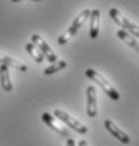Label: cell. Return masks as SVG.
<instances>
[{"label":"cell","mask_w":139,"mask_h":146,"mask_svg":"<svg viewBox=\"0 0 139 146\" xmlns=\"http://www.w3.org/2000/svg\"><path fill=\"white\" fill-rule=\"evenodd\" d=\"M0 65H4L7 68H13L16 70H20V72H25L27 70V65L21 60H17L9 55H4L0 52Z\"/></svg>","instance_id":"9c48e42d"},{"label":"cell","mask_w":139,"mask_h":146,"mask_svg":"<svg viewBox=\"0 0 139 146\" xmlns=\"http://www.w3.org/2000/svg\"><path fill=\"white\" fill-rule=\"evenodd\" d=\"M66 66H68V62H66V60H56V62L51 63L48 68H45L44 73H45L47 76H49V74H53V73H56V72H59V70H62V69H65Z\"/></svg>","instance_id":"5bb4252c"},{"label":"cell","mask_w":139,"mask_h":146,"mask_svg":"<svg viewBox=\"0 0 139 146\" xmlns=\"http://www.w3.org/2000/svg\"><path fill=\"white\" fill-rule=\"evenodd\" d=\"M66 146H74V141H73L72 138H68V141H66Z\"/></svg>","instance_id":"9a60e30c"},{"label":"cell","mask_w":139,"mask_h":146,"mask_svg":"<svg viewBox=\"0 0 139 146\" xmlns=\"http://www.w3.org/2000/svg\"><path fill=\"white\" fill-rule=\"evenodd\" d=\"M25 51L28 52V54L31 55L33 58H34V60L37 62V63H42L44 62V55H42V52L35 46L33 42H28V44H25Z\"/></svg>","instance_id":"4fadbf2b"},{"label":"cell","mask_w":139,"mask_h":146,"mask_svg":"<svg viewBox=\"0 0 139 146\" xmlns=\"http://www.w3.org/2000/svg\"><path fill=\"white\" fill-rule=\"evenodd\" d=\"M90 13H91V10H88V9L83 10L77 17L73 20V23H72V25H70L69 28H68L62 35H59V38H58V44H59V45H65V44H68L70 39H72V36L76 35V33L82 28V25L84 24V21L90 17Z\"/></svg>","instance_id":"7a4b0ae2"},{"label":"cell","mask_w":139,"mask_h":146,"mask_svg":"<svg viewBox=\"0 0 139 146\" xmlns=\"http://www.w3.org/2000/svg\"><path fill=\"white\" fill-rule=\"evenodd\" d=\"M100 31V10L94 9L90 13V38L96 39Z\"/></svg>","instance_id":"30bf717a"},{"label":"cell","mask_w":139,"mask_h":146,"mask_svg":"<svg viewBox=\"0 0 139 146\" xmlns=\"http://www.w3.org/2000/svg\"><path fill=\"white\" fill-rule=\"evenodd\" d=\"M79 146H87V141H84V139L79 141Z\"/></svg>","instance_id":"2e32d148"},{"label":"cell","mask_w":139,"mask_h":146,"mask_svg":"<svg viewBox=\"0 0 139 146\" xmlns=\"http://www.w3.org/2000/svg\"><path fill=\"white\" fill-rule=\"evenodd\" d=\"M84 74H86L90 80H93L96 84H98V86L105 91V94H107L111 100H115V101L120 100V97H121L120 93L117 91V89L105 79L101 73H98L97 70H94V69H87L86 72H84Z\"/></svg>","instance_id":"6da1fadb"},{"label":"cell","mask_w":139,"mask_h":146,"mask_svg":"<svg viewBox=\"0 0 139 146\" xmlns=\"http://www.w3.org/2000/svg\"><path fill=\"white\" fill-rule=\"evenodd\" d=\"M42 121L48 125V127L53 129L56 133H59L61 136H63V138H69V129H66V127H63L55 117H53V114H49V112H44L42 114Z\"/></svg>","instance_id":"5b68a950"},{"label":"cell","mask_w":139,"mask_h":146,"mask_svg":"<svg viewBox=\"0 0 139 146\" xmlns=\"http://www.w3.org/2000/svg\"><path fill=\"white\" fill-rule=\"evenodd\" d=\"M13 1H34V0H13Z\"/></svg>","instance_id":"e0dca14e"},{"label":"cell","mask_w":139,"mask_h":146,"mask_svg":"<svg viewBox=\"0 0 139 146\" xmlns=\"http://www.w3.org/2000/svg\"><path fill=\"white\" fill-rule=\"evenodd\" d=\"M0 86L1 89L7 93L13 90V84H11V79H10V72L9 68L4 65H0Z\"/></svg>","instance_id":"8fae6325"},{"label":"cell","mask_w":139,"mask_h":146,"mask_svg":"<svg viewBox=\"0 0 139 146\" xmlns=\"http://www.w3.org/2000/svg\"><path fill=\"white\" fill-rule=\"evenodd\" d=\"M53 117H55V118H59L62 122H65L68 127L72 128V129H74L76 132H79V133H82V135L87 133L86 125L82 124L80 121H77L76 118H73L72 115H69L66 111H63V110H61V108L53 110Z\"/></svg>","instance_id":"277c9868"},{"label":"cell","mask_w":139,"mask_h":146,"mask_svg":"<svg viewBox=\"0 0 139 146\" xmlns=\"http://www.w3.org/2000/svg\"><path fill=\"white\" fill-rule=\"evenodd\" d=\"M104 127L105 129L114 136V138H117V141H120L121 143H124V145H128L129 142H131V138L128 136V133H125L122 129H120V128L117 127L111 119H105L104 121Z\"/></svg>","instance_id":"52a82bcc"},{"label":"cell","mask_w":139,"mask_h":146,"mask_svg":"<svg viewBox=\"0 0 139 146\" xmlns=\"http://www.w3.org/2000/svg\"><path fill=\"white\" fill-rule=\"evenodd\" d=\"M110 17L112 18V21L117 23L121 28H124L126 33H131L132 35L136 36L139 39V25L132 23L131 20H128V17H125L118 9H111L110 10Z\"/></svg>","instance_id":"3957f363"},{"label":"cell","mask_w":139,"mask_h":146,"mask_svg":"<svg viewBox=\"0 0 139 146\" xmlns=\"http://www.w3.org/2000/svg\"><path fill=\"white\" fill-rule=\"evenodd\" d=\"M31 39H33V44H34L35 46H37V48H38V49L42 52V55H44V56H45V58H47L49 62H52V63H53V62H56V60H58V56H56V54L52 51V48H51V46H49V45H48V44H47V42L42 39V36H39L38 34H34V35L31 36Z\"/></svg>","instance_id":"8992f818"},{"label":"cell","mask_w":139,"mask_h":146,"mask_svg":"<svg viewBox=\"0 0 139 146\" xmlns=\"http://www.w3.org/2000/svg\"><path fill=\"white\" fill-rule=\"evenodd\" d=\"M87 96V115L90 118H96L97 115V93L94 86H88L86 89Z\"/></svg>","instance_id":"ba28073f"},{"label":"cell","mask_w":139,"mask_h":146,"mask_svg":"<svg viewBox=\"0 0 139 146\" xmlns=\"http://www.w3.org/2000/svg\"><path fill=\"white\" fill-rule=\"evenodd\" d=\"M117 35L121 38L122 41L128 45V46H131V48H134L136 52L139 54V39H136L135 36H132L129 33H126L125 30H118V33H117Z\"/></svg>","instance_id":"7c38bea8"}]
</instances>
